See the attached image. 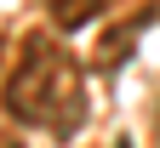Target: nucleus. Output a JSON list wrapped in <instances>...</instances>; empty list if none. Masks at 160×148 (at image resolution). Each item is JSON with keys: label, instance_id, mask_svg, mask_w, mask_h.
<instances>
[{"label": "nucleus", "instance_id": "f257e3e1", "mask_svg": "<svg viewBox=\"0 0 160 148\" xmlns=\"http://www.w3.org/2000/svg\"><path fill=\"white\" fill-rule=\"evenodd\" d=\"M6 108L23 125H69L80 114V69L52 34H29L6 80Z\"/></svg>", "mask_w": 160, "mask_h": 148}, {"label": "nucleus", "instance_id": "f03ea898", "mask_svg": "<svg viewBox=\"0 0 160 148\" xmlns=\"http://www.w3.org/2000/svg\"><path fill=\"white\" fill-rule=\"evenodd\" d=\"M92 12H97V0H63V6H57V17H63L69 29H74V23H86Z\"/></svg>", "mask_w": 160, "mask_h": 148}, {"label": "nucleus", "instance_id": "7ed1b4c3", "mask_svg": "<svg viewBox=\"0 0 160 148\" xmlns=\"http://www.w3.org/2000/svg\"><path fill=\"white\" fill-rule=\"evenodd\" d=\"M0 148H23V142H17V137H12V131H0Z\"/></svg>", "mask_w": 160, "mask_h": 148}]
</instances>
